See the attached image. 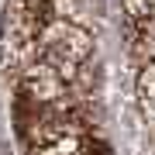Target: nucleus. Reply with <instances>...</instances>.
<instances>
[{
    "instance_id": "f03ea898",
    "label": "nucleus",
    "mask_w": 155,
    "mask_h": 155,
    "mask_svg": "<svg viewBox=\"0 0 155 155\" xmlns=\"http://www.w3.org/2000/svg\"><path fill=\"white\" fill-rule=\"evenodd\" d=\"M134 100H138V114L145 127L155 134V62L138 69V79H134Z\"/></svg>"
},
{
    "instance_id": "f257e3e1",
    "label": "nucleus",
    "mask_w": 155,
    "mask_h": 155,
    "mask_svg": "<svg viewBox=\"0 0 155 155\" xmlns=\"http://www.w3.org/2000/svg\"><path fill=\"white\" fill-rule=\"evenodd\" d=\"M31 62L45 66L48 72H55L66 86H72V79L93 62V35L83 24L69 21V17H55L41 31Z\"/></svg>"
}]
</instances>
